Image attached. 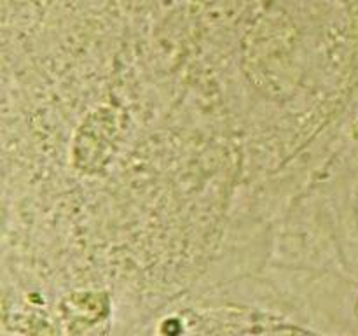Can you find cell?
<instances>
[{"label":"cell","mask_w":358,"mask_h":336,"mask_svg":"<svg viewBox=\"0 0 358 336\" xmlns=\"http://www.w3.org/2000/svg\"><path fill=\"white\" fill-rule=\"evenodd\" d=\"M353 136L358 140V122L355 125V128H353Z\"/></svg>","instance_id":"obj_1"},{"label":"cell","mask_w":358,"mask_h":336,"mask_svg":"<svg viewBox=\"0 0 358 336\" xmlns=\"http://www.w3.org/2000/svg\"><path fill=\"white\" fill-rule=\"evenodd\" d=\"M355 312H357V315H358V303H357V308H355Z\"/></svg>","instance_id":"obj_2"}]
</instances>
